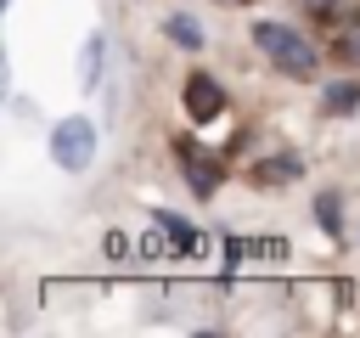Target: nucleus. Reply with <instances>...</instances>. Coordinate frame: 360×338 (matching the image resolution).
Returning a JSON list of instances; mask_svg holds the SVG:
<instances>
[{"mask_svg":"<svg viewBox=\"0 0 360 338\" xmlns=\"http://www.w3.org/2000/svg\"><path fill=\"white\" fill-rule=\"evenodd\" d=\"M101 79V34H90L84 56H79V84H96Z\"/></svg>","mask_w":360,"mask_h":338,"instance_id":"1a4fd4ad","label":"nucleus"},{"mask_svg":"<svg viewBox=\"0 0 360 338\" xmlns=\"http://www.w3.org/2000/svg\"><path fill=\"white\" fill-rule=\"evenodd\" d=\"M186 113H191V124L219 118V113H225V84H219L214 73H191V79H186Z\"/></svg>","mask_w":360,"mask_h":338,"instance_id":"20e7f679","label":"nucleus"},{"mask_svg":"<svg viewBox=\"0 0 360 338\" xmlns=\"http://www.w3.org/2000/svg\"><path fill=\"white\" fill-rule=\"evenodd\" d=\"M315 214H321V231H326V237L343 231V220H338V192H321V197H315Z\"/></svg>","mask_w":360,"mask_h":338,"instance_id":"9d476101","label":"nucleus"},{"mask_svg":"<svg viewBox=\"0 0 360 338\" xmlns=\"http://www.w3.org/2000/svg\"><path fill=\"white\" fill-rule=\"evenodd\" d=\"M304 6H309V11H321V17H326V11H332V6H338V0H304Z\"/></svg>","mask_w":360,"mask_h":338,"instance_id":"f8f14e48","label":"nucleus"},{"mask_svg":"<svg viewBox=\"0 0 360 338\" xmlns=\"http://www.w3.org/2000/svg\"><path fill=\"white\" fill-rule=\"evenodd\" d=\"M174 152H180V169H186L191 192H197V197H214V192H219V158H214L197 135H180Z\"/></svg>","mask_w":360,"mask_h":338,"instance_id":"7ed1b4c3","label":"nucleus"},{"mask_svg":"<svg viewBox=\"0 0 360 338\" xmlns=\"http://www.w3.org/2000/svg\"><path fill=\"white\" fill-rule=\"evenodd\" d=\"M163 34H169L174 45H186V51H197V45H202V28H197V17H186V11H174V17L163 23Z\"/></svg>","mask_w":360,"mask_h":338,"instance_id":"423d86ee","label":"nucleus"},{"mask_svg":"<svg viewBox=\"0 0 360 338\" xmlns=\"http://www.w3.org/2000/svg\"><path fill=\"white\" fill-rule=\"evenodd\" d=\"M326 113H349V107H360V79H338V84H326Z\"/></svg>","mask_w":360,"mask_h":338,"instance_id":"0eeeda50","label":"nucleus"},{"mask_svg":"<svg viewBox=\"0 0 360 338\" xmlns=\"http://www.w3.org/2000/svg\"><path fill=\"white\" fill-rule=\"evenodd\" d=\"M338 51H343V62H349V68H360V23H354V28L338 39Z\"/></svg>","mask_w":360,"mask_h":338,"instance_id":"9b49d317","label":"nucleus"},{"mask_svg":"<svg viewBox=\"0 0 360 338\" xmlns=\"http://www.w3.org/2000/svg\"><path fill=\"white\" fill-rule=\"evenodd\" d=\"M253 45H259L287 79H309V73H315V45H309L304 34H292L287 23H259V28H253Z\"/></svg>","mask_w":360,"mask_h":338,"instance_id":"f257e3e1","label":"nucleus"},{"mask_svg":"<svg viewBox=\"0 0 360 338\" xmlns=\"http://www.w3.org/2000/svg\"><path fill=\"white\" fill-rule=\"evenodd\" d=\"M298 169H304V163H298L292 152H276V158H264V163H259V180H276V186H287V180H298Z\"/></svg>","mask_w":360,"mask_h":338,"instance_id":"6e6552de","label":"nucleus"},{"mask_svg":"<svg viewBox=\"0 0 360 338\" xmlns=\"http://www.w3.org/2000/svg\"><path fill=\"white\" fill-rule=\"evenodd\" d=\"M152 220L169 231V248H174V254H191V248H197V231H191L180 214H169V208H152Z\"/></svg>","mask_w":360,"mask_h":338,"instance_id":"39448f33","label":"nucleus"},{"mask_svg":"<svg viewBox=\"0 0 360 338\" xmlns=\"http://www.w3.org/2000/svg\"><path fill=\"white\" fill-rule=\"evenodd\" d=\"M51 158H56L68 175L90 169V158H96V124H90V118H62V124L51 130Z\"/></svg>","mask_w":360,"mask_h":338,"instance_id":"f03ea898","label":"nucleus"}]
</instances>
